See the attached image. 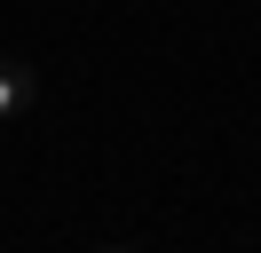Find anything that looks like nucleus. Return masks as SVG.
Here are the masks:
<instances>
[{
  "mask_svg": "<svg viewBox=\"0 0 261 253\" xmlns=\"http://www.w3.org/2000/svg\"><path fill=\"white\" fill-rule=\"evenodd\" d=\"M32 95H40L32 63H16V56H0V127H16L24 111H32Z\"/></svg>",
  "mask_w": 261,
  "mask_h": 253,
  "instance_id": "nucleus-1",
  "label": "nucleus"
},
{
  "mask_svg": "<svg viewBox=\"0 0 261 253\" xmlns=\"http://www.w3.org/2000/svg\"><path fill=\"white\" fill-rule=\"evenodd\" d=\"M95 253H135V245H95Z\"/></svg>",
  "mask_w": 261,
  "mask_h": 253,
  "instance_id": "nucleus-2",
  "label": "nucleus"
}]
</instances>
